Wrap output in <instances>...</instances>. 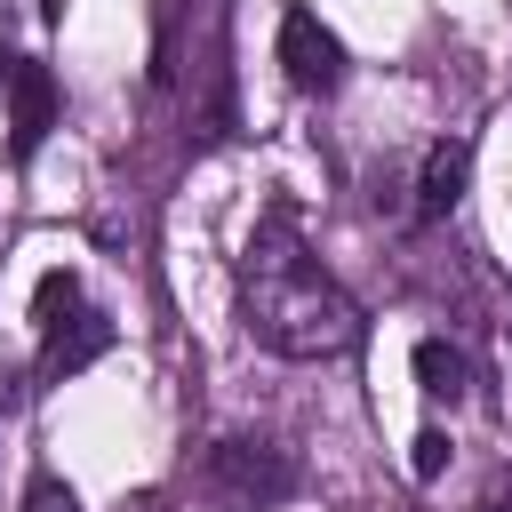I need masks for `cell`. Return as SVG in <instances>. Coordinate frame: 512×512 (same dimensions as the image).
<instances>
[{"label":"cell","instance_id":"obj_13","mask_svg":"<svg viewBox=\"0 0 512 512\" xmlns=\"http://www.w3.org/2000/svg\"><path fill=\"white\" fill-rule=\"evenodd\" d=\"M480 512H512V504H480Z\"/></svg>","mask_w":512,"mask_h":512},{"label":"cell","instance_id":"obj_4","mask_svg":"<svg viewBox=\"0 0 512 512\" xmlns=\"http://www.w3.org/2000/svg\"><path fill=\"white\" fill-rule=\"evenodd\" d=\"M104 344H112V320H104V312H88V304H72V312H56V320L40 328V376H48V384H64V376H80Z\"/></svg>","mask_w":512,"mask_h":512},{"label":"cell","instance_id":"obj_9","mask_svg":"<svg viewBox=\"0 0 512 512\" xmlns=\"http://www.w3.org/2000/svg\"><path fill=\"white\" fill-rule=\"evenodd\" d=\"M408 448H416V456H408L416 480H440V472H448V432H416Z\"/></svg>","mask_w":512,"mask_h":512},{"label":"cell","instance_id":"obj_2","mask_svg":"<svg viewBox=\"0 0 512 512\" xmlns=\"http://www.w3.org/2000/svg\"><path fill=\"white\" fill-rule=\"evenodd\" d=\"M208 472H216L240 504H256V512L296 496V464H288L272 440H216V448H208Z\"/></svg>","mask_w":512,"mask_h":512},{"label":"cell","instance_id":"obj_7","mask_svg":"<svg viewBox=\"0 0 512 512\" xmlns=\"http://www.w3.org/2000/svg\"><path fill=\"white\" fill-rule=\"evenodd\" d=\"M416 384H424L432 400H448V408H456V400L472 392V360H464L448 336H424V344H416Z\"/></svg>","mask_w":512,"mask_h":512},{"label":"cell","instance_id":"obj_6","mask_svg":"<svg viewBox=\"0 0 512 512\" xmlns=\"http://www.w3.org/2000/svg\"><path fill=\"white\" fill-rule=\"evenodd\" d=\"M464 176H472V144H464V136H440V144L424 152V176H416V208H424V216H448V208L464 200Z\"/></svg>","mask_w":512,"mask_h":512},{"label":"cell","instance_id":"obj_11","mask_svg":"<svg viewBox=\"0 0 512 512\" xmlns=\"http://www.w3.org/2000/svg\"><path fill=\"white\" fill-rule=\"evenodd\" d=\"M8 72H16V56H8V40H0V88H8Z\"/></svg>","mask_w":512,"mask_h":512},{"label":"cell","instance_id":"obj_12","mask_svg":"<svg viewBox=\"0 0 512 512\" xmlns=\"http://www.w3.org/2000/svg\"><path fill=\"white\" fill-rule=\"evenodd\" d=\"M40 16H64V0H40Z\"/></svg>","mask_w":512,"mask_h":512},{"label":"cell","instance_id":"obj_8","mask_svg":"<svg viewBox=\"0 0 512 512\" xmlns=\"http://www.w3.org/2000/svg\"><path fill=\"white\" fill-rule=\"evenodd\" d=\"M72 304H80V280H72V272H40V288H32V320L48 328V320L72 312Z\"/></svg>","mask_w":512,"mask_h":512},{"label":"cell","instance_id":"obj_1","mask_svg":"<svg viewBox=\"0 0 512 512\" xmlns=\"http://www.w3.org/2000/svg\"><path fill=\"white\" fill-rule=\"evenodd\" d=\"M240 312H248V336L264 352H288V360H328L360 336L352 296L312 264L288 208H264V224L240 248Z\"/></svg>","mask_w":512,"mask_h":512},{"label":"cell","instance_id":"obj_3","mask_svg":"<svg viewBox=\"0 0 512 512\" xmlns=\"http://www.w3.org/2000/svg\"><path fill=\"white\" fill-rule=\"evenodd\" d=\"M280 72H288L296 88H312V96H328V88L344 80V48H336V32H328L312 8H288V16H280Z\"/></svg>","mask_w":512,"mask_h":512},{"label":"cell","instance_id":"obj_10","mask_svg":"<svg viewBox=\"0 0 512 512\" xmlns=\"http://www.w3.org/2000/svg\"><path fill=\"white\" fill-rule=\"evenodd\" d=\"M24 512H80V496H72L64 480H48V472H40V480L24 488Z\"/></svg>","mask_w":512,"mask_h":512},{"label":"cell","instance_id":"obj_5","mask_svg":"<svg viewBox=\"0 0 512 512\" xmlns=\"http://www.w3.org/2000/svg\"><path fill=\"white\" fill-rule=\"evenodd\" d=\"M48 128H56V80H48V64H16L8 72V144L40 152Z\"/></svg>","mask_w":512,"mask_h":512}]
</instances>
